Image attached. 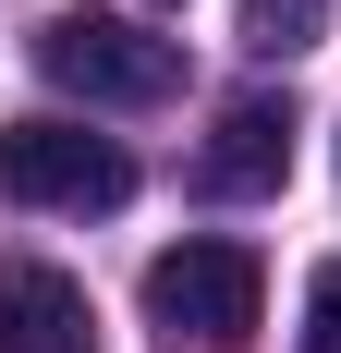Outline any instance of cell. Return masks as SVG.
I'll list each match as a JSON object with an SVG mask.
<instances>
[{
    "mask_svg": "<svg viewBox=\"0 0 341 353\" xmlns=\"http://www.w3.org/2000/svg\"><path fill=\"white\" fill-rule=\"evenodd\" d=\"M37 73L61 98H86V110H159L183 85V49L146 37V25H122V12H49L37 25Z\"/></svg>",
    "mask_w": 341,
    "mask_h": 353,
    "instance_id": "7a4b0ae2",
    "label": "cell"
},
{
    "mask_svg": "<svg viewBox=\"0 0 341 353\" xmlns=\"http://www.w3.org/2000/svg\"><path fill=\"white\" fill-rule=\"evenodd\" d=\"M0 353H98V305L49 256H0Z\"/></svg>",
    "mask_w": 341,
    "mask_h": 353,
    "instance_id": "277c9868",
    "label": "cell"
},
{
    "mask_svg": "<svg viewBox=\"0 0 341 353\" xmlns=\"http://www.w3.org/2000/svg\"><path fill=\"white\" fill-rule=\"evenodd\" d=\"M0 183H12L25 208L98 219V208H122V195H135V159H122L110 134H86V122H49V110H37V122H12V134H0Z\"/></svg>",
    "mask_w": 341,
    "mask_h": 353,
    "instance_id": "3957f363",
    "label": "cell"
},
{
    "mask_svg": "<svg viewBox=\"0 0 341 353\" xmlns=\"http://www.w3.org/2000/svg\"><path fill=\"white\" fill-rule=\"evenodd\" d=\"M305 353H341V268L305 281Z\"/></svg>",
    "mask_w": 341,
    "mask_h": 353,
    "instance_id": "52a82bcc",
    "label": "cell"
},
{
    "mask_svg": "<svg viewBox=\"0 0 341 353\" xmlns=\"http://www.w3.org/2000/svg\"><path fill=\"white\" fill-rule=\"evenodd\" d=\"M256 292H269V268H256V244H232V232H183L170 256H146V317H159V341L183 353H244V329H256Z\"/></svg>",
    "mask_w": 341,
    "mask_h": 353,
    "instance_id": "6da1fadb",
    "label": "cell"
},
{
    "mask_svg": "<svg viewBox=\"0 0 341 353\" xmlns=\"http://www.w3.org/2000/svg\"><path fill=\"white\" fill-rule=\"evenodd\" d=\"M317 37H329V0H244V49L256 61H293Z\"/></svg>",
    "mask_w": 341,
    "mask_h": 353,
    "instance_id": "8992f818",
    "label": "cell"
},
{
    "mask_svg": "<svg viewBox=\"0 0 341 353\" xmlns=\"http://www.w3.org/2000/svg\"><path fill=\"white\" fill-rule=\"evenodd\" d=\"M280 171H293V110L280 98H232L220 134L195 146V195H280Z\"/></svg>",
    "mask_w": 341,
    "mask_h": 353,
    "instance_id": "5b68a950",
    "label": "cell"
}]
</instances>
